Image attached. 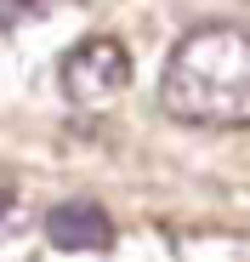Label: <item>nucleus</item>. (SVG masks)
Masks as SVG:
<instances>
[{
    "instance_id": "nucleus-2",
    "label": "nucleus",
    "mask_w": 250,
    "mask_h": 262,
    "mask_svg": "<svg viewBox=\"0 0 250 262\" xmlns=\"http://www.w3.org/2000/svg\"><path fill=\"white\" fill-rule=\"evenodd\" d=\"M57 80H63V97L74 108H108L131 85V52L114 34H91V40H80V46L63 52Z\"/></svg>"
},
{
    "instance_id": "nucleus-5",
    "label": "nucleus",
    "mask_w": 250,
    "mask_h": 262,
    "mask_svg": "<svg viewBox=\"0 0 250 262\" xmlns=\"http://www.w3.org/2000/svg\"><path fill=\"white\" fill-rule=\"evenodd\" d=\"M17 216H23V211H17V200L0 188V239H12V223H17Z\"/></svg>"
},
{
    "instance_id": "nucleus-1",
    "label": "nucleus",
    "mask_w": 250,
    "mask_h": 262,
    "mask_svg": "<svg viewBox=\"0 0 250 262\" xmlns=\"http://www.w3.org/2000/svg\"><path fill=\"white\" fill-rule=\"evenodd\" d=\"M159 103L182 125H211V131L250 125V29L233 23L188 29L165 57Z\"/></svg>"
},
{
    "instance_id": "nucleus-4",
    "label": "nucleus",
    "mask_w": 250,
    "mask_h": 262,
    "mask_svg": "<svg viewBox=\"0 0 250 262\" xmlns=\"http://www.w3.org/2000/svg\"><path fill=\"white\" fill-rule=\"evenodd\" d=\"M40 12V0H0V29H17Z\"/></svg>"
},
{
    "instance_id": "nucleus-3",
    "label": "nucleus",
    "mask_w": 250,
    "mask_h": 262,
    "mask_svg": "<svg viewBox=\"0 0 250 262\" xmlns=\"http://www.w3.org/2000/svg\"><path fill=\"white\" fill-rule=\"evenodd\" d=\"M46 239L57 251H108L114 245V223L97 200H63L46 211Z\"/></svg>"
}]
</instances>
